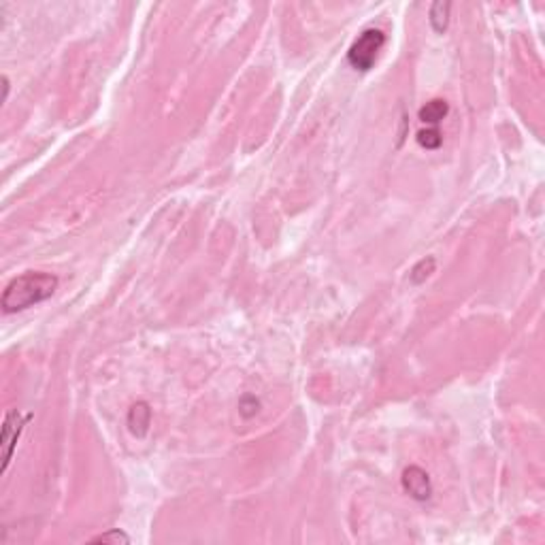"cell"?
Listing matches in <instances>:
<instances>
[{
  "instance_id": "30bf717a",
  "label": "cell",
  "mask_w": 545,
  "mask_h": 545,
  "mask_svg": "<svg viewBox=\"0 0 545 545\" xmlns=\"http://www.w3.org/2000/svg\"><path fill=\"white\" fill-rule=\"evenodd\" d=\"M90 543H104V545H128L130 543V537L119 530V528H113V530H107L98 537H92Z\"/></svg>"
},
{
  "instance_id": "5b68a950",
  "label": "cell",
  "mask_w": 545,
  "mask_h": 545,
  "mask_svg": "<svg viewBox=\"0 0 545 545\" xmlns=\"http://www.w3.org/2000/svg\"><path fill=\"white\" fill-rule=\"evenodd\" d=\"M152 426V409L145 400L134 402L128 412V429L134 437H145Z\"/></svg>"
},
{
  "instance_id": "7a4b0ae2",
  "label": "cell",
  "mask_w": 545,
  "mask_h": 545,
  "mask_svg": "<svg viewBox=\"0 0 545 545\" xmlns=\"http://www.w3.org/2000/svg\"><path fill=\"white\" fill-rule=\"evenodd\" d=\"M383 45H385V32L383 30H379V28H364L358 35V39L352 43V47L347 52V62L356 71L366 73V71H371L375 66Z\"/></svg>"
},
{
  "instance_id": "277c9868",
  "label": "cell",
  "mask_w": 545,
  "mask_h": 545,
  "mask_svg": "<svg viewBox=\"0 0 545 545\" xmlns=\"http://www.w3.org/2000/svg\"><path fill=\"white\" fill-rule=\"evenodd\" d=\"M400 484H402V490L412 496L414 501H429L433 496V481H431V475L422 469V467H407L402 471V477H400Z\"/></svg>"
},
{
  "instance_id": "9c48e42d",
  "label": "cell",
  "mask_w": 545,
  "mask_h": 545,
  "mask_svg": "<svg viewBox=\"0 0 545 545\" xmlns=\"http://www.w3.org/2000/svg\"><path fill=\"white\" fill-rule=\"evenodd\" d=\"M416 139H418V145L424 148V150H439L441 143H443V134H441L439 128H431L429 126V128L418 132Z\"/></svg>"
},
{
  "instance_id": "3957f363",
  "label": "cell",
  "mask_w": 545,
  "mask_h": 545,
  "mask_svg": "<svg viewBox=\"0 0 545 545\" xmlns=\"http://www.w3.org/2000/svg\"><path fill=\"white\" fill-rule=\"evenodd\" d=\"M28 420H30V416L24 418L18 409L7 412V416H5L3 431H0V448H3V475L9 471V465H11L16 448H18V439L24 433V426H26Z\"/></svg>"
},
{
  "instance_id": "8992f818",
  "label": "cell",
  "mask_w": 545,
  "mask_h": 545,
  "mask_svg": "<svg viewBox=\"0 0 545 545\" xmlns=\"http://www.w3.org/2000/svg\"><path fill=\"white\" fill-rule=\"evenodd\" d=\"M448 113H450L448 100H443V98H433V100H429V102L418 111V117H420L422 124H426V126H431V128H439V124L448 117Z\"/></svg>"
},
{
  "instance_id": "52a82bcc",
  "label": "cell",
  "mask_w": 545,
  "mask_h": 545,
  "mask_svg": "<svg viewBox=\"0 0 545 545\" xmlns=\"http://www.w3.org/2000/svg\"><path fill=\"white\" fill-rule=\"evenodd\" d=\"M450 9L452 5L450 3H441V0H437V3L431 5V11H429V22L433 26V30L437 35H443L450 26Z\"/></svg>"
},
{
  "instance_id": "ba28073f",
  "label": "cell",
  "mask_w": 545,
  "mask_h": 545,
  "mask_svg": "<svg viewBox=\"0 0 545 545\" xmlns=\"http://www.w3.org/2000/svg\"><path fill=\"white\" fill-rule=\"evenodd\" d=\"M435 268H437V260H435L433 256H426V258H422V260L412 268V272H409V280H412V284L420 286V284H424V282L433 275Z\"/></svg>"
},
{
  "instance_id": "7c38bea8",
  "label": "cell",
  "mask_w": 545,
  "mask_h": 545,
  "mask_svg": "<svg viewBox=\"0 0 545 545\" xmlns=\"http://www.w3.org/2000/svg\"><path fill=\"white\" fill-rule=\"evenodd\" d=\"M9 88H11V83H9V77H7V75H3V90H5V96H3V100H7V96H9Z\"/></svg>"
},
{
  "instance_id": "8fae6325",
  "label": "cell",
  "mask_w": 545,
  "mask_h": 545,
  "mask_svg": "<svg viewBox=\"0 0 545 545\" xmlns=\"http://www.w3.org/2000/svg\"><path fill=\"white\" fill-rule=\"evenodd\" d=\"M258 407H260V400L256 396H243L239 402V412L243 418H251V416H256Z\"/></svg>"
},
{
  "instance_id": "6da1fadb",
  "label": "cell",
  "mask_w": 545,
  "mask_h": 545,
  "mask_svg": "<svg viewBox=\"0 0 545 545\" xmlns=\"http://www.w3.org/2000/svg\"><path fill=\"white\" fill-rule=\"evenodd\" d=\"M58 290V277L52 272H41V270H28L24 275H18L11 280L0 299V307L7 316L26 311L47 299L54 297Z\"/></svg>"
}]
</instances>
